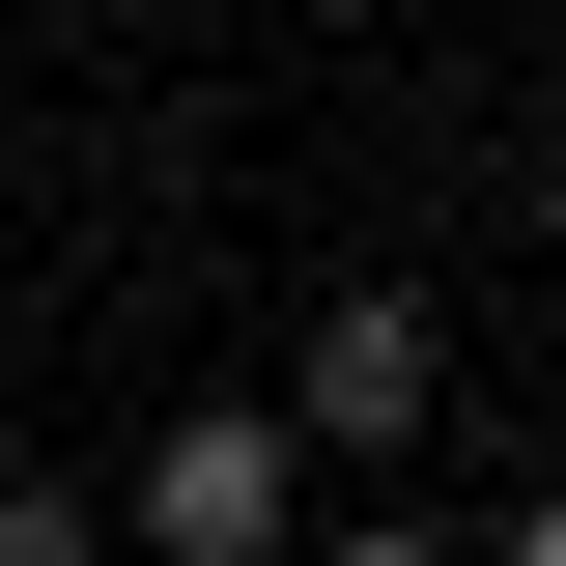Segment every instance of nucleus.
Listing matches in <instances>:
<instances>
[{
	"mask_svg": "<svg viewBox=\"0 0 566 566\" xmlns=\"http://www.w3.org/2000/svg\"><path fill=\"white\" fill-rule=\"evenodd\" d=\"M424 397H453V340H424L397 283H340L312 368H283V453H424Z\"/></svg>",
	"mask_w": 566,
	"mask_h": 566,
	"instance_id": "1",
	"label": "nucleus"
},
{
	"mask_svg": "<svg viewBox=\"0 0 566 566\" xmlns=\"http://www.w3.org/2000/svg\"><path fill=\"white\" fill-rule=\"evenodd\" d=\"M0 453H29V424H0Z\"/></svg>",
	"mask_w": 566,
	"mask_h": 566,
	"instance_id": "6",
	"label": "nucleus"
},
{
	"mask_svg": "<svg viewBox=\"0 0 566 566\" xmlns=\"http://www.w3.org/2000/svg\"><path fill=\"white\" fill-rule=\"evenodd\" d=\"M142 538H170V566H283V538H312V453H283L255 397L170 424V453H142Z\"/></svg>",
	"mask_w": 566,
	"mask_h": 566,
	"instance_id": "2",
	"label": "nucleus"
},
{
	"mask_svg": "<svg viewBox=\"0 0 566 566\" xmlns=\"http://www.w3.org/2000/svg\"><path fill=\"white\" fill-rule=\"evenodd\" d=\"M283 566H453V538H424V510H340V538H283Z\"/></svg>",
	"mask_w": 566,
	"mask_h": 566,
	"instance_id": "4",
	"label": "nucleus"
},
{
	"mask_svg": "<svg viewBox=\"0 0 566 566\" xmlns=\"http://www.w3.org/2000/svg\"><path fill=\"white\" fill-rule=\"evenodd\" d=\"M0 566H114V510H57L29 453H0Z\"/></svg>",
	"mask_w": 566,
	"mask_h": 566,
	"instance_id": "3",
	"label": "nucleus"
},
{
	"mask_svg": "<svg viewBox=\"0 0 566 566\" xmlns=\"http://www.w3.org/2000/svg\"><path fill=\"white\" fill-rule=\"evenodd\" d=\"M510 566H566V482H538V510H510Z\"/></svg>",
	"mask_w": 566,
	"mask_h": 566,
	"instance_id": "5",
	"label": "nucleus"
}]
</instances>
